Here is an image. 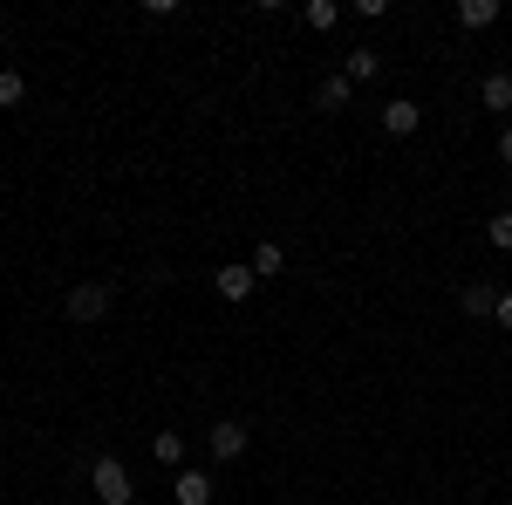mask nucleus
Instances as JSON below:
<instances>
[{
  "label": "nucleus",
  "instance_id": "1",
  "mask_svg": "<svg viewBox=\"0 0 512 505\" xmlns=\"http://www.w3.org/2000/svg\"><path fill=\"white\" fill-rule=\"evenodd\" d=\"M89 485H96L103 505H137V485H130V471H123L117 458H96V465H89Z\"/></svg>",
  "mask_w": 512,
  "mask_h": 505
},
{
  "label": "nucleus",
  "instance_id": "16",
  "mask_svg": "<svg viewBox=\"0 0 512 505\" xmlns=\"http://www.w3.org/2000/svg\"><path fill=\"white\" fill-rule=\"evenodd\" d=\"M485 239H492V246H499V253H512V212H499V219H492V226H485Z\"/></svg>",
  "mask_w": 512,
  "mask_h": 505
},
{
  "label": "nucleus",
  "instance_id": "10",
  "mask_svg": "<svg viewBox=\"0 0 512 505\" xmlns=\"http://www.w3.org/2000/svg\"><path fill=\"white\" fill-rule=\"evenodd\" d=\"M151 458H158V465H185V437H178V430H158V437H151Z\"/></svg>",
  "mask_w": 512,
  "mask_h": 505
},
{
  "label": "nucleus",
  "instance_id": "18",
  "mask_svg": "<svg viewBox=\"0 0 512 505\" xmlns=\"http://www.w3.org/2000/svg\"><path fill=\"white\" fill-rule=\"evenodd\" d=\"M499 157H506V164H512V123H506V137H499Z\"/></svg>",
  "mask_w": 512,
  "mask_h": 505
},
{
  "label": "nucleus",
  "instance_id": "7",
  "mask_svg": "<svg viewBox=\"0 0 512 505\" xmlns=\"http://www.w3.org/2000/svg\"><path fill=\"white\" fill-rule=\"evenodd\" d=\"M458 308L472 314V321H485V314H499V294H492V287H485V280H472V287H465V294H458Z\"/></svg>",
  "mask_w": 512,
  "mask_h": 505
},
{
  "label": "nucleus",
  "instance_id": "4",
  "mask_svg": "<svg viewBox=\"0 0 512 505\" xmlns=\"http://www.w3.org/2000/svg\"><path fill=\"white\" fill-rule=\"evenodd\" d=\"M212 287H219V301H253L260 273H253V267H219V273H212Z\"/></svg>",
  "mask_w": 512,
  "mask_h": 505
},
{
  "label": "nucleus",
  "instance_id": "2",
  "mask_svg": "<svg viewBox=\"0 0 512 505\" xmlns=\"http://www.w3.org/2000/svg\"><path fill=\"white\" fill-rule=\"evenodd\" d=\"M103 314H110V287H103V280L69 287V321H82V328H89V321H103Z\"/></svg>",
  "mask_w": 512,
  "mask_h": 505
},
{
  "label": "nucleus",
  "instance_id": "8",
  "mask_svg": "<svg viewBox=\"0 0 512 505\" xmlns=\"http://www.w3.org/2000/svg\"><path fill=\"white\" fill-rule=\"evenodd\" d=\"M492 21H499V0H458V28H492Z\"/></svg>",
  "mask_w": 512,
  "mask_h": 505
},
{
  "label": "nucleus",
  "instance_id": "12",
  "mask_svg": "<svg viewBox=\"0 0 512 505\" xmlns=\"http://www.w3.org/2000/svg\"><path fill=\"white\" fill-rule=\"evenodd\" d=\"M376 69H383V55H376V48H349V82H369Z\"/></svg>",
  "mask_w": 512,
  "mask_h": 505
},
{
  "label": "nucleus",
  "instance_id": "17",
  "mask_svg": "<svg viewBox=\"0 0 512 505\" xmlns=\"http://www.w3.org/2000/svg\"><path fill=\"white\" fill-rule=\"evenodd\" d=\"M499 328H512V294H499V314H492Z\"/></svg>",
  "mask_w": 512,
  "mask_h": 505
},
{
  "label": "nucleus",
  "instance_id": "11",
  "mask_svg": "<svg viewBox=\"0 0 512 505\" xmlns=\"http://www.w3.org/2000/svg\"><path fill=\"white\" fill-rule=\"evenodd\" d=\"M349 89H355L349 76H328V82L315 89V110H342V103H349Z\"/></svg>",
  "mask_w": 512,
  "mask_h": 505
},
{
  "label": "nucleus",
  "instance_id": "3",
  "mask_svg": "<svg viewBox=\"0 0 512 505\" xmlns=\"http://www.w3.org/2000/svg\"><path fill=\"white\" fill-rule=\"evenodd\" d=\"M205 451H212L219 465H233V458H246V424H233V417H219V424L205 430Z\"/></svg>",
  "mask_w": 512,
  "mask_h": 505
},
{
  "label": "nucleus",
  "instance_id": "14",
  "mask_svg": "<svg viewBox=\"0 0 512 505\" xmlns=\"http://www.w3.org/2000/svg\"><path fill=\"white\" fill-rule=\"evenodd\" d=\"M21 89H28L21 69H0V110H14V103H21Z\"/></svg>",
  "mask_w": 512,
  "mask_h": 505
},
{
  "label": "nucleus",
  "instance_id": "15",
  "mask_svg": "<svg viewBox=\"0 0 512 505\" xmlns=\"http://www.w3.org/2000/svg\"><path fill=\"white\" fill-rule=\"evenodd\" d=\"M335 21H342L335 0H308V28H335Z\"/></svg>",
  "mask_w": 512,
  "mask_h": 505
},
{
  "label": "nucleus",
  "instance_id": "6",
  "mask_svg": "<svg viewBox=\"0 0 512 505\" xmlns=\"http://www.w3.org/2000/svg\"><path fill=\"white\" fill-rule=\"evenodd\" d=\"M171 499H178V505H212V478H205V471H178Z\"/></svg>",
  "mask_w": 512,
  "mask_h": 505
},
{
  "label": "nucleus",
  "instance_id": "13",
  "mask_svg": "<svg viewBox=\"0 0 512 505\" xmlns=\"http://www.w3.org/2000/svg\"><path fill=\"white\" fill-rule=\"evenodd\" d=\"M287 267V253H280L274 239H267V246H260V253H253V273H260V280H267V273H280Z\"/></svg>",
  "mask_w": 512,
  "mask_h": 505
},
{
  "label": "nucleus",
  "instance_id": "5",
  "mask_svg": "<svg viewBox=\"0 0 512 505\" xmlns=\"http://www.w3.org/2000/svg\"><path fill=\"white\" fill-rule=\"evenodd\" d=\"M417 123H424V110H417L410 96H396V103H383V130H390V137H417Z\"/></svg>",
  "mask_w": 512,
  "mask_h": 505
},
{
  "label": "nucleus",
  "instance_id": "9",
  "mask_svg": "<svg viewBox=\"0 0 512 505\" xmlns=\"http://www.w3.org/2000/svg\"><path fill=\"white\" fill-rule=\"evenodd\" d=\"M478 96H485V110H512V76H506V69H492V76L478 82Z\"/></svg>",
  "mask_w": 512,
  "mask_h": 505
}]
</instances>
